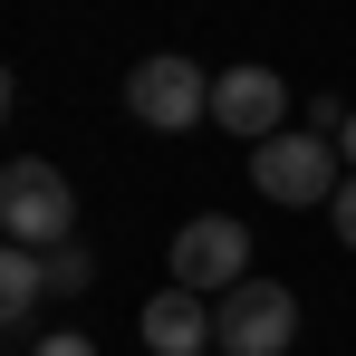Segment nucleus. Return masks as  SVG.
I'll use <instances>...</instances> for the list:
<instances>
[{
    "label": "nucleus",
    "mask_w": 356,
    "mask_h": 356,
    "mask_svg": "<svg viewBox=\"0 0 356 356\" xmlns=\"http://www.w3.org/2000/svg\"><path fill=\"white\" fill-rule=\"evenodd\" d=\"M0 241H19V250H58L77 241V193L49 154H19V164H0Z\"/></svg>",
    "instance_id": "obj_1"
},
{
    "label": "nucleus",
    "mask_w": 356,
    "mask_h": 356,
    "mask_svg": "<svg viewBox=\"0 0 356 356\" xmlns=\"http://www.w3.org/2000/svg\"><path fill=\"white\" fill-rule=\"evenodd\" d=\"M250 183L270 193V202H337V183H347V154H337V135H308V125H280L270 145H250Z\"/></svg>",
    "instance_id": "obj_2"
},
{
    "label": "nucleus",
    "mask_w": 356,
    "mask_h": 356,
    "mask_svg": "<svg viewBox=\"0 0 356 356\" xmlns=\"http://www.w3.org/2000/svg\"><path fill=\"white\" fill-rule=\"evenodd\" d=\"M298 347V298L280 280H241L232 298H212V356H289Z\"/></svg>",
    "instance_id": "obj_3"
},
{
    "label": "nucleus",
    "mask_w": 356,
    "mask_h": 356,
    "mask_svg": "<svg viewBox=\"0 0 356 356\" xmlns=\"http://www.w3.org/2000/svg\"><path fill=\"white\" fill-rule=\"evenodd\" d=\"M174 289H193V298H232L241 280H250V232H241L232 212H193L174 232Z\"/></svg>",
    "instance_id": "obj_4"
},
{
    "label": "nucleus",
    "mask_w": 356,
    "mask_h": 356,
    "mask_svg": "<svg viewBox=\"0 0 356 356\" xmlns=\"http://www.w3.org/2000/svg\"><path fill=\"white\" fill-rule=\"evenodd\" d=\"M125 106L154 125V135H183V125L212 116V77H202L193 58H145L135 77H125Z\"/></svg>",
    "instance_id": "obj_5"
},
{
    "label": "nucleus",
    "mask_w": 356,
    "mask_h": 356,
    "mask_svg": "<svg viewBox=\"0 0 356 356\" xmlns=\"http://www.w3.org/2000/svg\"><path fill=\"white\" fill-rule=\"evenodd\" d=\"M289 116V87H280V67H222L212 77V125L241 135V145H270Z\"/></svg>",
    "instance_id": "obj_6"
},
{
    "label": "nucleus",
    "mask_w": 356,
    "mask_h": 356,
    "mask_svg": "<svg viewBox=\"0 0 356 356\" xmlns=\"http://www.w3.org/2000/svg\"><path fill=\"white\" fill-rule=\"evenodd\" d=\"M145 356H212V308L193 289H154L145 298Z\"/></svg>",
    "instance_id": "obj_7"
},
{
    "label": "nucleus",
    "mask_w": 356,
    "mask_h": 356,
    "mask_svg": "<svg viewBox=\"0 0 356 356\" xmlns=\"http://www.w3.org/2000/svg\"><path fill=\"white\" fill-rule=\"evenodd\" d=\"M49 298V270H39V250H19V241H0V337L29 318Z\"/></svg>",
    "instance_id": "obj_8"
},
{
    "label": "nucleus",
    "mask_w": 356,
    "mask_h": 356,
    "mask_svg": "<svg viewBox=\"0 0 356 356\" xmlns=\"http://www.w3.org/2000/svg\"><path fill=\"white\" fill-rule=\"evenodd\" d=\"M39 270H49V298H77L87 280H97V260H87L77 241H58V250H39Z\"/></svg>",
    "instance_id": "obj_9"
},
{
    "label": "nucleus",
    "mask_w": 356,
    "mask_h": 356,
    "mask_svg": "<svg viewBox=\"0 0 356 356\" xmlns=\"http://www.w3.org/2000/svg\"><path fill=\"white\" fill-rule=\"evenodd\" d=\"M327 222H337V241H347V250H356V174L337 183V202H327Z\"/></svg>",
    "instance_id": "obj_10"
},
{
    "label": "nucleus",
    "mask_w": 356,
    "mask_h": 356,
    "mask_svg": "<svg viewBox=\"0 0 356 356\" xmlns=\"http://www.w3.org/2000/svg\"><path fill=\"white\" fill-rule=\"evenodd\" d=\"M29 356H97V347H87L77 327H58V337H39V347H29Z\"/></svg>",
    "instance_id": "obj_11"
},
{
    "label": "nucleus",
    "mask_w": 356,
    "mask_h": 356,
    "mask_svg": "<svg viewBox=\"0 0 356 356\" xmlns=\"http://www.w3.org/2000/svg\"><path fill=\"white\" fill-rule=\"evenodd\" d=\"M337 154H347V174H356V116H347V125H337Z\"/></svg>",
    "instance_id": "obj_12"
},
{
    "label": "nucleus",
    "mask_w": 356,
    "mask_h": 356,
    "mask_svg": "<svg viewBox=\"0 0 356 356\" xmlns=\"http://www.w3.org/2000/svg\"><path fill=\"white\" fill-rule=\"evenodd\" d=\"M0 116H10V67H0Z\"/></svg>",
    "instance_id": "obj_13"
}]
</instances>
